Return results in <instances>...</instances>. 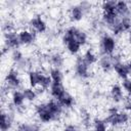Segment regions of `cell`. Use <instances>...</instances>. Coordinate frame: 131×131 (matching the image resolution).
<instances>
[{"label": "cell", "mask_w": 131, "mask_h": 131, "mask_svg": "<svg viewBox=\"0 0 131 131\" xmlns=\"http://www.w3.org/2000/svg\"><path fill=\"white\" fill-rule=\"evenodd\" d=\"M104 120L108 126L117 128L127 125L131 121V115L125 110H119L116 106H111L106 111Z\"/></svg>", "instance_id": "cell-1"}, {"label": "cell", "mask_w": 131, "mask_h": 131, "mask_svg": "<svg viewBox=\"0 0 131 131\" xmlns=\"http://www.w3.org/2000/svg\"><path fill=\"white\" fill-rule=\"evenodd\" d=\"M75 29L76 26L68 27L61 36V42L66 48V50L71 55H77L80 53L82 46L79 44V42L75 39Z\"/></svg>", "instance_id": "cell-2"}, {"label": "cell", "mask_w": 131, "mask_h": 131, "mask_svg": "<svg viewBox=\"0 0 131 131\" xmlns=\"http://www.w3.org/2000/svg\"><path fill=\"white\" fill-rule=\"evenodd\" d=\"M99 53L101 55H114L118 48V42L115 36L103 33L98 41Z\"/></svg>", "instance_id": "cell-3"}, {"label": "cell", "mask_w": 131, "mask_h": 131, "mask_svg": "<svg viewBox=\"0 0 131 131\" xmlns=\"http://www.w3.org/2000/svg\"><path fill=\"white\" fill-rule=\"evenodd\" d=\"M34 112H35V115H36V117L40 123L49 124L52 122H56V119L53 116V114L50 112V110L48 108L46 101H42V102L37 103L34 107Z\"/></svg>", "instance_id": "cell-4"}, {"label": "cell", "mask_w": 131, "mask_h": 131, "mask_svg": "<svg viewBox=\"0 0 131 131\" xmlns=\"http://www.w3.org/2000/svg\"><path fill=\"white\" fill-rule=\"evenodd\" d=\"M21 82L23 80L20 73L15 68H11L7 71L4 77V85L7 90H18V88L21 86Z\"/></svg>", "instance_id": "cell-5"}, {"label": "cell", "mask_w": 131, "mask_h": 131, "mask_svg": "<svg viewBox=\"0 0 131 131\" xmlns=\"http://www.w3.org/2000/svg\"><path fill=\"white\" fill-rule=\"evenodd\" d=\"M112 56H113V59H114L113 71L116 73L117 77L121 80H125V79L129 78L131 73H130V70L128 68L127 62H125L123 60V57L120 54H116V53Z\"/></svg>", "instance_id": "cell-6"}, {"label": "cell", "mask_w": 131, "mask_h": 131, "mask_svg": "<svg viewBox=\"0 0 131 131\" xmlns=\"http://www.w3.org/2000/svg\"><path fill=\"white\" fill-rule=\"evenodd\" d=\"M74 72L77 78H79L80 80H88L91 77V70H90V66L87 64L84 59L82 58V56H78L75 60V64H74Z\"/></svg>", "instance_id": "cell-7"}, {"label": "cell", "mask_w": 131, "mask_h": 131, "mask_svg": "<svg viewBox=\"0 0 131 131\" xmlns=\"http://www.w3.org/2000/svg\"><path fill=\"white\" fill-rule=\"evenodd\" d=\"M20 42L18 39V33L13 31L3 33V47L7 50H14L19 49Z\"/></svg>", "instance_id": "cell-8"}, {"label": "cell", "mask_w": 131, "mask_h": 131, "mask_svg": "<svg viewBox=\"0 0 131 131\" xmlns=\"http://www.w3.org/2000/svg\"><path fill=\"white\" fill-rule=\"evenodd\" d=\"M28 25H29V29L35 32L36 34H43L47 31V28H48L46 20L40 14L32 16L29 19Z\"/></svg>", "instance_id": "cell-9"}, {"label": "cell", "mask_w": 131, "mask_h": 131, "mask_svg": "<svg viewBox=\"0 0 131 131\" xmlns=\"http://www.w3.org/2000/svg\"><path fill=\"white\" fill-rule=\"evenodd\" d=\"M13 127V113L10 110L5 111L1 110V119H0V130L1 131H10Z\"/></svg>", "instance_id": "cell-10"}, {"label": "cell", "mask_w": 131, "mask_h": 131, "mask_svg": "<svg viewBox=\"0 0 131 131\" xmlns=\"http://www.w3.org/2000/svg\"><path fill=\"white\" fill-rule=\"evenodd\" d=\"M18 39L20 45L23 46H30L36 41V33L30 29H21L18 32Z\"/></svg>", "instance_id": "cell-11"}, {"label": "cell", "mask_w": 131, "mask_h": 131, "mask_svg": "<svg viewBox=\"0 0 131 131\" xmlns=\"http://www.w3.org/2000/svg\"><path fill=\"white\" fill-rule=\"evenodd\" d=\"M85 11L80 6V4L72 5L69 9V18L73 23H79L81 21L85 16Z\"/></svg>", "instance_id": "cell-12"}, {"label": "cell", "mask_w": 131, "mask_h": 131, "mask_svg": "<svg viewBox=\"0 0 131 131\" xmlns=\"http://www.w3.org/2000/svg\"><path fill=\"white\" fill-rule=\"evenodd\" d=\"M110 93V97L114 102H121L124 100V96H125V92L123 90V87L121 86V84H113L110 87L108 90Z\"/></svg>", "instance_id": "cell-13"}, {"label": "cell", "mask_w": 131, "mask_h": 131, "mask_svg": "<svg viewBox=\"0 0 131 131\" xmlns=\"http://www.w3.org/2000/svg\"><path fill=\"white\" fill-rule=\"evenodd\" d=\"M26 102V98H25V95L23 93V91L20 90H13L11 91V94H10V103H11V106H13L14 108H20L24 106Z\"/></svg>", "instance_id": "cell-14"}, {"label": "cell", "mask_w": 131, "mask_h": 131, "mask_svg": "<svg viewBox=\"0 0 131 131\" xmlns=\"http://www.w3.org/2000/svg\"><path fill=\"white\" fill-rule=\"evenodd\" d=\"M98 67L103 73H110L113 71L114 59L112 55H101L98 58Z\"/></svg>", "instance_id": "cell-15"}, {"label": "cell", "mask_w": 131, "mask_h": 131, "mask_svg": "<svg viewBox=\"0 0 131 131\" xmlns=\"http://www.w3.org/2000/svg\"><path fill=\"white\" fill-rule=\"evenodd\" d=\"M42 73H43V71L35 70V69H32L28 72V83H29L30 87L35 88V89H37L39 87Z\"/></svg>", "instance_id": "cell-16"}, {"label": "cell", "mask_w": 131, "mask_h": 131, "mask_svg": "<svg viewBox=\"0 0 131 131\" xmlns=\"http://www.w3.org/2000/svg\"><path fill=\"white\" fill-rule=\"evenodd\" d=\"M48 61L51 64V68L61 69L63 67V64H64V57H63V55L60 52L54 51V52H52V53L49 54Z\"/></svg>", "instance_id": "cell-17"}, {"label": "cell", "mask_w": 131, "mask_h": 131, "mask_svg": "<svg viewBox=\"0 0 131 131\" xmlns=\"http://www.w3.org/2000/svg\"><path fill=\"white\" fill-rule=\"evenodd\" d=\"M61 105H62V107L64 108V110H68V108H71V107H73L74 105H75V103H76V100H75V98H74V96L69 92V91H64V93L58 98V99H56Z\"/></svg>", "instance_id": "cell-18"}, {"label": "cell", "mask_w": 131, "mask_h": 131, "mask_svg": "<svg viewBox=\"0 0 131 131\" xmlns=\"http://www.w3.org/2000/svg\"><path fill=\"white\" fill-rule=\"evenodd\" d=\"M49 93L51 95L52 98L54 99H58L63 93L64 91L67 90L64 88V86L62 85V83H59V82H52V84L50 85L49 87Z\"/></svg>", "instance_id": "cell-19"}, {"label": "cell", "mask_w": 131, "mask_h": 131, "mask_svg": "<svg viewBox=\"0 0 131 131\" xmlns=\"http://www.w3.org/2000/svg\"><path fill=\"white\" fill-rule=\"evenodd\" d=\"M116 13L120 17L130 15L131 14L130 4L126 1H117L116 2Z\"/></svg>", "instance_id": "cell-20"}, {"label": "cell", "mask_w": 131, "mask_h": 131, "mask_svg": "<svg viewBox=\"0 0 131 131\" xmlns=\"http://www.w3.org/2000/svg\"><path fill=\"white\" fill-rule=\"evenodd\" d=\"M81 56H82V58L84 59V61H85L87 64H89L90 67L98 62V56H97L96 52H95L92 48H87V49L83 52V54H82Z\"/></svg>", "instance_id": "cell-21"}, {"label": "cell", "mask_w": 131, "mask_h": 131, "mask_svg": "<svg viewBox=\"0 0 131 131\" xmlns=\"http://www.w3.org/2000/svg\"><path fill=\"white\" fill-rule=\"evenodd\" d=\"M119 15L116 12H110V13H102L101 14V23L106 26L108 29H111L119 19Z\"/></svg>", "instance_id": "cell-22"}, {"label": "cell", "mask_w": 131, "mask_h": 131, "mask_svg": "<svg viewBox=\"0 0 131 131\" xmlns=\"http://www.w3.org/2000/svg\"><path fill=\"white\" fill-rule=\"evenodd\" d=\"M92 131H107L108 125L104 119L101 118H94L92 121Z\"/></svg>", "instance_id": "cell-23"}, {"label": "cell", "mask_w": 131, "mask_h": 131, "mask_svg": "<svg viewBox=\"0 0 131 131\" xmlns=\"http://www.w3.org/2000/svg\"><path fill=\"white\" fill-rule=\"evenodd\" d=\"M48 75L51 78L52 82L62 83L63 78H64L63 72L61 71V69H58V68H50L49 69V72H48Z\"/></svg>", "instance_id": "cell-24"}, {"label": "cell", "mask_w": 131, "mask_h": 131, "mask_svg": "<svg viewBox=\"0 0 131 131\" xmlns=\"http://www.w3.org/2000/svg\"><path fill=\"white\" fill-rule=\"evenodd\" d=\"M75 39L83 47L88 43V34L84 30L76 27V29H75Z\"/></svg>", "instance_id": "cell-25"}, {"label": "cell", "mask_w": 131, "mask_h": 131, "mask_svg": "<svg viewBox=\"0 0 131 131\" xmlns=\"http://www.w3.org/2000/svg\"><path fill=\"white\" fill-rule=\"evenodd\" d=\"M23 93L25 95V98H26V101H29V102H34L38 97H39V94L37 92V90L35 88H32V87H25L23 90Z\"/></svg>", "instance_id": "cell-26"}, {"label": "cell", "mask_w": 131, "mask_h": 131, "mask_svg": "<svg viewBox=\"0 0 131 131\" xmlns=\"http://www.w3.org/2000/svg\"><path fill=\"white\" fill-rule=\"evenodd\" d=\"M116 2L117 1H103L100 4V8L102 10V13L116 12Z\"/></svg>", "instance_id": "cell-27"}, {"label": "cell", "mask_w": 131, "mask_h": 131, "mask_svg": "<svg viewBox=\"0 0 131 131\" xmlns=\"http://www.w3.org/2000/svg\"><path fill=\"white\" fill-rule=\"evenodd\" d=\"M51 84H52L51 78L49 77V75H47L46 73L43 72L41 75V79H40V83H39L38 88H42L43 90H47V89H49Z\"/></svg>", "instance_id": "cell-28"}, {"label": "cell", "mask_w": 131, "mask_h": 131, "mask_svg": "<svg viewBox=\"0 0 131 131\" xmlns=\"http://www.w3.org/2000/svg\"><path fill=\"white\" fill-rule=\"evenodd\" d=\"M80 117H81V122L82 124L85 126V127H89L92 125V119H91V116L89 114L88 111L86 110H81V113H80Z\"/></svg>", "instance_id": "cell-29"}, {"label": "cell", "mask_w": 131, "mask_h": 131, "mask_svg": "<svg viewBox=\"0 0 131 131\" xmlns=\"http://www.w3.org/2000/svg\"><path fill=\"white\" fill-rule=\"evenodd\" d=\"M24 58H25V56H24L23 52H21L19 49L11 50V52H10V59H11V61H12L14 64L18 63V62L21 61Z\"/></svg>", "instance_id": "cell-30"}, {"label": "cell", "mask_w": 131, "mask_h": 131, "mask_svg": "<svg viewBox=\"0 0 131 131\" xmlns=\"http://www.w3.org/2000/svg\"><path fill=\"white\" fill-rule=\"evenodd\" d=\"M121 86L123 87L124 92H125L127 95L131 96V78H127V79H125V80H122Z\"/></svg>", "instance_id": "cell-31"}, {"label": "cell", "mask_w": 131, "mask_h": 131, "mask_svg": "<svg viewBox=\"0 0 131 131\" xmlns=\"http://www.w3.org/2000/svg\"><path fill=\"white\" fill-rule=\"evenodd\" d=\"M13 23L10 19H6L2 23V31L3 33L5 32H9V31H13Z\"/></svg>", "instance_id": "cell-32"}, {"label": "cell", "mask_w": 131, "mask_h": 131, "mask_svg": "<svg viewBox=\"0 0 131 131\" xmlns=\"http://www.w3.org/2000/svg\"><path fill=\"white\" fill-rule=\"evenodd\" d=\"M62 131H82L81 128L75 124H68L63 127Z\"/></svg>", "instance_id": "cell-33"}, {"label": "cell", "mask_w": 131, "mask_h": 131, "mask_svg": "<svg viewBox=\"0 0 131 131\" xmlns=\"http://www.w3.org/2000/svg\"><path fill=\"white\" fill-rule=\"evenodd\" d=\"M80 4V6L83 8V10L85 11V13L87 14L90 10H91V8H92V4L90 3V2H81V3H79Z\"/></svg>", "instance_id": "cell-34"}, {"label": "cell", "mask_w": 131, "mask_h": 131, "mask_svg": "<svg viewBox=\"0 0 131 131\" xmlns=\"http://www.w3.org/2000/svg\"><path fill=\"white\" fill-rule=\"evenodd\" d=\"M124 110L131 115V99H128L124 103Z\"/></svg>", "instance_id": "cell-35"}, {"label": "cell", "mask_w": 131, "mask_h": 131, "mask_svg": "<svg viewBox=\"0 0 131 131\" xmlns=\"http://www.w3.org/2000/svg\"><path fill=\"white\" fill-rule=\"evenodd\" d=\"M30 131H41V129H40V127H39L38 124H36V123H32Z\"/></svg>", "instance_id": "cell-36"}, {"label": "cell", "mask_w": 131, "mask_h": 131, "mask_svg": "<svg viewBox=\"0 0 131 131\" xmlns=\"http://www.w3.org/2000/svg\"><path fill=\"white\" fill-rule=\"evenodd\" d=\"M127 34H128V40H129V42H131V30Z\"/></svg>", "instance_id": "cell-37"}, {"label": "cell", "mask_w": 131, "mask_h": 131, "mask_svg": "<svg viewBox=\"0 0 131 131\" xmlns=\"http://www.w3.org/2000/svg\"><path fill=\"white\" fill-rule=\"evenodd\" d=\"M127 64H128V68H129V70H130V73H131V59L127 62Z\"/></svg>", "instance_id": "cell-38"}, {"label": "cell", "mask_w": 131, "mask_h": 131, "mask_svg": "<svg viewBox=\"0 0 131 131\" xmlns=\"http://www.w3.org/2000/svg\"><path fill=\"white\" fill-rule=\"evenodd\" d=\"M129 131H131V128H130V129H129Z\"/></svg>", "instance_id": "cell-39"}, {"label": "cell", "mask_w": 131, "mask_h": 131, "mask_svg": "<svg viewBox=\"0 0 131 131\" xmlns=\"http://www.w3.org/2000/svg\"><path fill=\"white\" fill-rule=\"evenodd\" d=\"M14 131H17V130H14Z\"/></svg>", "instance_id": "cell-40"}]
</instances>
